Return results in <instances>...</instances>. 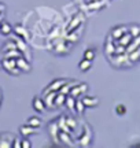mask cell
Returning <instances> with one entry per match:
<instances>
[{
	"label": "cell",
	"instance_id": "1",
	"mask_svg": "<svg viewBox=\"0 0 140 148\" xmlns=\"http://www.w3.org/2000/svg\"><path fill=\"white\" fill-rule=\"evenodd\" d=\"M1 69H4L5 71L11 75H19L22 73L21 70L16 67L15 59L14 58H3L1 59Z\"/></svg>",
	"mask_w": 140,
	"mask_h": 148
},
{
	"label": "cell",
	"instance_id": "2",
	"mask_svg": "<svg viewBox=\"0 0 140 148\" xmlns=\"http://www.w3.org/2000/svg\"><path fill=\"white\" fill-rule=\"evenodd\" d=\"M14 41H15V44H16V49H19V51L22 52V55H23L27 60H30L32 53H30V49H29V45H27L26 40H23V38H21V37L15 36Z\"/></svg>",
	"mask_w": 140,
	"mask_h": 148
},
{
	"label": "cell",
	"instance_id": "3",
	"mask_svg": "<svg viewBox=\"0 0 140 148\" xmlns=\"http://www.w3.org/2000/svg\"><path fill=\"white\" fill-rule=\"evenodd\" d=\"M15 63H16V67L21 70L22 73H30V70H32L30 62H29L23 55H21V56H18V58L15 59Z\"/></svg>",
	"mask_w": 140,
	"mask_h": 148
},
{
	"label": "cell",
	"instance_id": "4",
	"mask_svg": "<svg viewBox=\"0 0 140 148\" xmlns=\"http://www.w3.org/2000/svg\"><path fill=\"white\" fill-rule=\"evenodd\" d=\"M84 23V16H82V14H78V16L75 15L71 21H70V23L67 25V27H66V32L70 33L73 32L74 29H77V27L80 26V25H82Z\"/></svg>",
	"mask_w": 140,
	"mask_h": 148
},
{
	"label": "cell",
	"instance_id": "5",
	"mask_svg": "<svg viewBox=\"0 0 140 148\" xmlns=\"http://www.w3.org/2000/svg\"><path fill=\"white\" fill-rule=\"evenodd\" d=\"M66 82H67V81H66V79H62V78L55 79V81H52V82L45 88L44 93H48V92H58V90L62 88V85H65Z\"/></svg>",
	"mask_w": 140,
	"mask_h": 148
},
{
	"label": "cell",
	"instance_id": "6",
	"mask_svg": "<svg viewBox=\"0 0 140 148\" xmlns=\"http://www.w3.org/2000/svg\"><path fill=\"white\" fill-rule=\"evenodd\" d=\"M32 107L34 108V111H37V112H40V114L47 110V107H45V103H44V99H41L40 96H36V97H33V100H32Z\"/></svg>",
	"mask_w": 140,
	"mask_h": 148
},
{
	"label": "cell",
	"instance_id": "7",
	"mask_svg": "<svg viewBox=\"0 0 140 148\" xmlns=\"http://www.w3.org/2000/svg\"><path fill=\"white\" fill-rule=\"evenodd\" d=\"M128 32V26H124V25H119V26H115L111 29V33H110V37L113 38L114 41L118 40L119 37L122 36L124 33Z\"/></svg>",
	"mask_w": 140,
	"mask_h": 148
},
{
	"label": "cell",
	"instance_id": "8",
	"mask_svg": "<svg viewBox=\"0 0 140 148\" xmlns=\"http://www.w3.org/2000/svg\"><path fill=\"white\" fill-rule=\"evenodd\" d=\"M12 32H14V34L18 37H21V38H23V40H29V33L26 32V29L23 26H21L19 23H16V25H14L12 26Z\"/></svg>",
	"mask_w": 140,
	"mask_h": 148
},
{
	"label": "cell",
	"instance_id": "9",
	"mask_svg": "<svg viewBox=\"0 0 140 148\" xmlns=\"http://www.w3.org/2000/svg\"><path fill=\"white\" fill-rule=\"evenodd\" d=\"M12 140H14V137L10 136L8 133L0 134V148H11L12 147Z\"/></svg>",
	"mask_w": 140,
	"mask_h": 148
},
{
	"label": "cell",
	"instance_id": "10",
	"mask_svg": "<svg viewBox=\"0 0 140 148\" xmlns=\"http://www.w3.org/2000/svg\"><path fill=\"white\" fill-rule=\"evenodd\" d=\"M36 132H37V129L30 126V125H27V123L19 126V134H21L22 137H29V136H32V134H36Z\"/></svg>",
	"mask_w": 140,
	"mask_h": 148
},
{
	"label": "cell",
	"instance_id": "11",
	"mask_svg": "<svg viewBox=\"0 0 140 148\" xmlns=\"http://www.w3.org/2000/svg\"><path fill=\"white\" fill-rule=\"evenodd\" d=\"M55 95H56V92L44 93V103H45V107L49 108V110L55 108Z\"/></svg>",
	"mask_w": 140,
	"mask_h": 148
},
{
	"label": "cell",
	"instance_id": "12",
	"mask_svg": "<svg viewBox=\"0 0 140 148\" xmlns=\"http://www.w3.org/2000/svg\"><path fill=\"white\" fill-rule=\"evenodd\" d=\"M82 103L85 104V107H88V108H92V107H96L97 104H99V99L97 97H95V96H84L82 99Z\"/></svg>",
	"mask_w": 140,
	"mask_h": 148
},
{
	"label": "cell",
	"instance_id": "13",
	"mask_svg": "<svg viewBox=\"0 0 140 148\" xmlns=\"http://www.w3.org/2000/svg\"><path fill=\"white\" fill-rule=\"evenodd\" d=\"M11 33H14L12 32V26H11V23H8L4 19L0 23V34L1 36H11Z\"/></svg>",
	"mask_w": 140,
	"mask_h": 148
},
{
	"label": "cell",
	"instance_id": "14",
	"mask_svg": "<svg viewBox=\"0 0 140 148\" xmlns=\"http://www.w3.org/2000/svg\"><path fill=\"white\" fill-rule=\"evenodd\" d=\"M140 47V36H137V37H133L132 38V41L126 45V53H129V52H132V51H135V49H137V48Z\"/></svg>",
	"mask_w": 140,
	"mask_h": 148
},
{
	"label": "cell",
	"instance_id": "15",
	"mask_svg": "<svg viewBox=\"0 0 140 148\" xmlns=\"http://www.w3.org/2000/svg\"><path fill=\"white\" fill-rule=\"evenodd\" d=\"M26 123L30 125V126H33V127H36V129H40V127L43 126V121H41L38 116H29Z\"/></svg>",
	"mask_w": 140,
	"mask_h": 148
},
{
	"label": "cell",
	"instance_id": "16",
	"mask_svg": "<svg viewBox=\"0 0 140 148\" xmlns=\"http://www.w3.org/2000/svg\"><path fill=\"white\" fill-rule=\"evenodd\" d=\"M91 67H92V60H88V59L82 58V60L78 63V69H80V71H82V73L88 71Z\"/></svg>",
	"mask_w": 140,
	"mask_h": 148
},
{
	"label": "cell",
	"instance_id": "17",
	"mask_svg": "<svg viewBox=\"0 0 140 148\" xmlns=\"http://www.w3.org/2000/svg\"><path fill=\"white\" fill-rule=\"evenodd\" d=\"M66 96L65 93H60V92H56V95H55V107H62L65 104L66 101Z\"/></svg>",
	"mask_w": 140,
	"mask_h": 148
},
{
	"label": "cell",
	"instance_id": "18",
	"mask_svg": "<svg viewBox=\"0 0 140 148\" xmlns=\"http://www.w3.org/2000/svg\"><path fill=\"white\" fill-rule=\"evenodd\" d=\"M128 58H129L132 64L136 63V62H139L140 60V47L137 48V49H135V51H132V52L128 53Z\"/></svg>",
	"mask_w": 140,
	"mask_h": 148
},
{
	"label": "cell",
	"instance_id": "19",
	"mask_svg": "<svg viewBox=\"0 0 140 148\" xmlns=\"http://www.w3.org/2000/svg\"><path fill=\"white\" fill-rule=\"evenodd\" d=\"M22 52L19 51V49H10V51H7V52H3V58H14L16 59L18 56H21Z\"/></svg>",
	"mask_w": 140,
	"mask_h": 148
},
{
	"label": "cell",
	"instance_id": "20",
	"mask_svg": "<svg viewBox=\"0 0 140 148\" xmlns=\"http://www.w3.org/2000/svg\"><path fill=\"white\" fill-rule=\"evenodd\" d=\"M75 97H73V96H70L67 95L66 96V101H65V104L67 106V108H69L70 111H75Z\"/></svg>",
	"mask_w": 140,
	"mask_h": 148
},
{
	"label": "cell",
	"instance_id": "21",
	"mask_svg": "<svg viewBox=\"0 0 140 148\" xmlns=\"http://www.w3.org/2000/svg\"><path fill=\"white\" fill-rule=\"evenodd\" d=\"M16 48V44L14 41V38L12 40H8V41L4 42V45L1 47V52H7V51H10V49H15Z\"/></svg>",
	"mask_w": 140,
	"mask_h": 148
},
{
	"label": "cell",
	"instance_id": "22",
	"mask_svg": "<svg viewBox=\"0 0 140 148\" xmlns=\"http://www.w3.org/2000/svg\"><path fill=\"white\" fill-rule=\"evenodd\" d=\"M78 84H80V82H78ZM78 84L73 85V86H71V89H70V93H69L70 96H73V97H75V99H77L78 96L82 95V93H81V88H80V85Z\"/></svg>",
	"mask_w": 140,
	"mask_h": 148
},
{
	"label": "cell",
	"instance_id": "23",
	"mask_svg": "<svg viewBox=\"0 0 140 148\" xmlns=\"http://www.w3.org/2000/svg\"><path fill=\"white\" fill-rule=\"evenodd\" d=\"M85 108H86L85 104L82 103L81 99H77V100H75V112H78L80 115H82V114H84V111H85Z\"/></svg>",
	"mask_w": 140,
	"mask_h": 148
},
{
	"label": "cell",
	"instance_id": "24",
	"mask_svg": "<svg viewBox=\"0 0 140 148\" xmlns=\"http://www.w3.org/2000/svg\"><path fill=\"white\" fill-rule=\"evenodd\" d=\"M114 51H115V45L111 44V38H110V42L107 41L106 45H104V52H106L107 56H111V55H114Z\"/></svg>",
	"mask_w": 140,
	"mask_h": 148
},
{
	"label": "cell",
	"instance_id": "25",
	"mask_svg": "<svg viewBox=\"0 0 140 148\" xmlns=\"http://www.w3.org/2000/svg\"><path fill=\"white\" fill-rule=\"evenodd\" d=\"M128 32H129L133 37L140 36V25H136V23H133V25H130V26L128 27Z\"/></svg>",
	"mask_w": 140,
	"mask_h": 148
},
{
	"label": "cell",
	"instance_id": "26",
	"mask_svg": "<svg viewBox=\"0 0 140 148\" xmlns=\"http://www.w3.org/2000/svg\"><path fill=\"white\" fill-rule=\"evenodd\" d=\"M82 56H84V59L93 60V59H95V49H92V48L85 49V51H84V53H82Z\"/></svg>",
	"mask_w": 140,
	"mask_h": 148
},
{
	"label": "cell",
	"instance_id": "27",
	"mask_svg": "<svg viewBox=\"0 0 140 148\" xmlns=\"http://www.w3.org/2000/svg\"><path fill=\"white\" fill-rule=\"evenodd\" d=\"M115 114L117 115H125L126 114V107L124 104H117L115 106Z\"/></svg>",
	"mask_w": 140,
	"mask_h": 148
},
{
	"label": "cell",
	"instance_id": "28",
	"mask_svg": "<svg viewBox=\"0 0 140 148\" xmlns=\"http://www.w3.org/2000/svg\"><path fill=\"white\" fill-rule=\"evenodd\" d=\"M66 125L71 127V130H73V129H74V127L77 126V123H75V121H74V119H71L70 116H66Z\"/></svg>",
	"mask_w": 140,
	"mask_h": 148
},
{
	"label": "cell",
	"instance_id": "29",
	"mask_svg": "<svg viewBox=\"0 0 140 148\" xmlns=\"http://www.w3.org/2000/svg\"><path fill=\"white\" fill-rule=\"evenodd\" d=\"M12 147H14V148H22L21 138H19V137H14V140H12Z\"/></svg>",
	"mask_w": 140,
	"mask_h": 148
},
{
	"label": "cell",
	"instance_id": "30",
	"mask_svg": "<svg viewBox=\"0 0 140 148\" xmlns=\"http://www.w3.org/2000/svg\"><path fill=\"white\" fill-rule=\"evenodd\" d=\"M21 143H22V148H30V147H32V144H30V141L27 140V137L22 138Z\"/></svg>",
	"mask_w": 140,
	"mask_h": 148
},
{
	"label": "cell",
	"instance_id": "31",
	"mask_svg": "<svg viewBox=\"0 0 140 148\" xmlns=\"http://www.w3.org/2000/svg\"><path fill=\"white\" fill-rule=\"evenodd\" d=\"M59 137L63 138V140H65V141L69 144V145L71 144V140H69V137H67V136H65V133H63V132H59Z\"/></svg>",
	"mask_w": 140,
	"mask_h": 148
},
{
	"label": "cell",
	"instance_id": "32",
	"mask_svg": "<svg viewBox=\"0 0 140 148\" xmlns=\"http://www.w3.org/2000/svg\"><path fill=\"white\" fill-rule=\"evenodd\" d=\"M78 85H80V88H81V93H86V92H88V85L86 84L81 82V84H78Z\"/></svg>",
	"mask_w": 140,
	"mask_h": 148
},
{
	"label": "cell",
	"instance_id": "33",
	"mask_svg": "<svg viewBox=\"0 0 140 148\" xmlns=\"http://www.w3.org/2000/svg\"><path fill=\"white\" fill-rule=\"evenodd\" d=\"M5 10H7V7H5V4H3V3H0V14H3V12H5Z\"/></svg>",
	"mask_w": 140,
	"mask_h": 148
},
{
	"label": "cell",
	"instance_id": "34",
	"mask_svg": "<svg viewBox=\"0 0 140 148\" xmlns=\"http://www.w3.org/2000/svg\"><path fill=\"white\" fill-rule=\"evenodd\" d=\"M4 16H5V12H3V14H0V23L4 21Z\"/></svg>",
	"mask_w": 140,
	"mask_h": 148
},
{
	"label": "cell",
	"instance_id": "35",
	"mask_svg": "<svg viewBox=\"0 0 140 148\" xmlns=\"http://www.w3.org/2000/svg\"><path fill=\"white\" fill-rule=\"evenodd\" d=\"M0 103H1V90H0Z\"/></svg>",
	"mask_w": 140,
	"mask_h": 148
},
{
	"label": "cell",
	"instance_id": "36",
	"mask_svg": "<svg viewBox=\"0 0 140 148\" xmlns=\"http://www.w3.org/2000/svg\"><path fill=\"white\" fill-rule=\"evenodd\" d=\"M0 67H1V60H0Z\"/></svg>",
	"mask_w": 140,
	"mask_h": 148
}]
</instances>
